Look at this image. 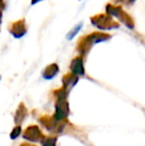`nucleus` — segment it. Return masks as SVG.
Returning <instances> with one entry per match:
<instances>
[{
	"label": "nucleus",
	"mask_w": 145,
	"mask_h": 146,
	"mask_svg": "<svg viewBox=\"0 0 145 146\" xmlns=\"http://www.w3.org/2000/svg\"><path fill=\"white\" fill-rule=\"evenodd\" d=\"M59 73V66L56 63L51 64L48 67H46V69L43 72V78L45 80H52L55 76H57V74Z\"/></svg>",
	"instance_id": "6e6552de"
},
{
	"label": "nucleus",
	"mask_w": 145,
	"mask_h": 146,
	"mask_svg": "<svg viewBox=\"0 0 145 146\" xmlns=\"http://www.w3.org/2000/svg\"><path fill=\"white\" fill-rule=\"evenodd\" d=\"M24 138L27 139L29 141H33V142H38V141L44 140V135L42 134L41 130L39 129L38 126L36 125H31V126L27 127L24 132Z\"/></svg>",
	"instance_id": "39448f33"
},
{
	"label": "nucleus",
	"mask_w": 145,
	"mask_h": 146,
	"mask_svg": "<svg viewBox=\"0 0 145 146\" xmlns=\"http://www.w3.org/2000/svg\"><path fill=\"white\" fill-rule=\"evenodd\" d=\"M21 146H36V145H32V144H29V143H22Z\"/></svg>",
	"instance_id": "f3484780"
},
{
	"label": "nucleus",
	"mask_w": 145,
	"mask_h": 146,
	"mask_svg": "<svg viewBox=\"0 0 145 146\" xmlns=\"http://www.w3.org/2000/svg\"><path fill=\"white\" fill-rule=\"evenodd\" d=\"M117 2H120V3H123V4H126V5H131L133 4V2L135 0H116Z\"/></svg>",
	"instance_id": "2eb2a0df"
},
{
	"label": "nucleus",
	"mask_w": 145,
	"mask_h": 146,
	"mask_svg": "<svg viewBox=\"0 0 145 146\" xmlns=\"http://www.w3.org/2000/svg\"><path fill=\"white\" fill-rule=\"evenodd\" d=\"M70 69L72 73L75 76H83L85 75V68H83V62L81 57H75L72 60Z\"/></svg>",
	"instance_id": "0eeeda50"
},
{
	"label": "nucleus",
	"mask_w": 145,
	"mask_h": 146,
	"mask_svg": "<svg viewBox=\"0 0 145 146\" xmlns=\"http://www.w3.org/2000/svg\"><path fill=\"white\" fill-rule=\"evenodd\" d=\"M26 112H27L26 108L23 106V104H20L19 108L17 110L16 114H15V122L16 123L22 122V120H23V119L25 118V116H26Z\"/></svg>",
	"instance_id": "9d476101"
},
{
	"label": "nucleus",
	"mask_w": 145,
	"mask_h": 146,
	"mask_svg": "<svg viewBox=\"0 0 145 146\" xmlns=\"http://www.w3.org/2000/svg\"><path fill=\"white\" fill-rule=\"evenodd\" d=\"M40 121L47 129H49V130H52L55 127V121H53V119L50 118V117H47V116L42 117V118L40 119Z\"/></svg>",
	"instance_id": "f8f14e48"
},
{
	"label": "nucleus",
	"mask_w": 145,
	"mask_h": 146,
	"mask_svg": "<svg viewBox=\"0 0 145 146\" xmlns=\"http://www.w3.org/2000/svg\"><path fill=\"white\" fill-rule=\"evenodd\" d=\"M69 114V106L66 100H58L56 104V114L55 119L57 121H60L62 119L66 118Z\"/></svg>",
	"instance_id": "423d86ee"
},
{
	"label": "nucleus",
	"mask_w": 145,
	"mask_h": 146,
	"mask_svg": "<svg viewBox=\"0 0 145 146\" xmlns=\"http://www.w3.org/2000/svg\"><path fill=\"white\" fill-rule=\"evenodd\" d=\"M91 22L99 30H113L119 28V23L115 22L109 14L99 13L91 17Z\"/></svg>",
	"instance_id": "7ed1b4c3"
},
{
	"label": "nucleus",
	"mask_w": 145,
	"mask_h": 146,
	"mask_svg": "<svg viewBox=\"0 0 145 146\" xmlns=\"http://www.w3.org/2000/svg\"><path fill=\"white\" fill-rule=\"evenodd\" d=\"M109 39H111V36L107 33L103 32H93L89 35L81 37L77 40V51L79 53H81V55H87L93 46L95 44L101 42H105L109 41Z\"/></svg>",
	"instance_id": "f257e3e1"
},
{
	"label": "nucleus",
	"mask_w": 145,
	"mask_h": 146,
	"mask_svg": "<svg viewBox=\"0 0 145 146\" xmlns=\"http://www.w3.org/2000/svg\"><path fill=\"white\" fill-rule=\"evenodd\" d=\"M83 22H81V23H79V24H77V25L75 26V27L73 28L72 30L70 31V32L68 33V34H67V40H72V39L73 38V37L75 36V35L77 34V33L79 32V31H81V28H83Z\"/></svg>",
	"instance_id": "9b49d317"
},
{
	"label": "nucleus",
	"mask_w": 145,
	"mask_h": 146,
	"mask_svg": "<svg viewBox=\"0 0 145 146\" xmlns=\"http://www.w3.org/2000/svg\"><path fill=\"white\" fill-rule=\"evenodd\" d=\"M40 1H43V0H31V5H35V4H37Z\"/></svg>",
	"instance_id": "dca6fc26"
},
{
	"label": "nucleus",
	"mask_w": 145,
	"mask_h": 146,
	"mask_svg": "<svg viewBox=\"0 0 145 146\" xmlns=\"http://www.w3.org/2000/svg\"><path fill=\"white\" fill-rule=\"evenodd\" d=\"M8 31L16 39H20L23 36H25L27 33V26H26L25 19H20L18 21H14L10 23L8 26Z\"/></svg>",
	"instance_id": "20e7f679"
},
{
	"label": "nucleus",
	"mask_w": 145,
	"mask_h": 146,
	"mask_svg": "<svg viewBox=\"0 0 145 146\" xmlns=\"http://www.w3.org/2000/svg\"><path fill=\"white\" fill-rule=\"evenodd\" d=\"M105 11L107 14L109 16H113V17L117 18L120 22L124 24L127 28L129 29H134V20L127 12L123 10V8L120 5H112L110 3H107L105 6Z\"/></svg>",
	"instance_id": "f03ea898"
},
{
	"label": "nucleus",
	"mask_w": 145,
	"mask_h": 146,
	"mask_svg": "<svg viewBox=\"0 0 145 146\" xmlns=\"http://www.w3.org/2000/svg\"><path fill=\"white\" fill-rule=\"evenodd\" d=\"M20 133H21V127L16 126L15 128H13L12 132L10 133V137H11V139H15V138H17V137L19 136Z\"/></svg>",
	"instance_id": "4468645a"
},
{
	"label": "nucleus",
	"mask_w": 145,
	"mask_h": 146,
	"mask_svg": "<svg viewBox=\"0 0 145 146\" xmlns=\"http://www.w3.org/2000/svg\"><path fill=\"white\" fill-rule=\"evenodd\" d=\"M57 138L56 137H48L42 141L43 146H56Z\"/></svg>",
	"instance_id": "ddd939ff"
},
{
	"label": "nucleus",
	"mask_w": 145,
	"mask_h": 146,
	"mask_svg": "<svg viewBox=\"0 0 145 146\" xmlns=\"http://www.w3.org/2000/svg\"><path fill=\"white\" fill-rule=\"evenodd\" d=\"M77 76L73 75V74H68L65 77H63V85L64 88L67 90H69V88H73L75 84L77 83Z\"/></svg>",
	"instance_id": "1a4fd4ad"
}]
</instances>
